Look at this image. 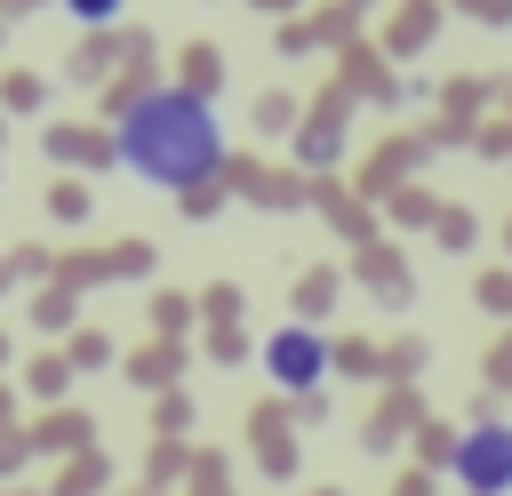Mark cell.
I'll use <instances>...</instances> for the list:
<instances>
[{
  "mask_svg": "<svg viewBox=\"0 0 512 496\" xmlns=\"http://www.w3.org/2000/svg\"><path fill=\"white\" fill-rule=\"evenodd\" d=\"M120 160L160 192H200L224 168V128L192 88H152L120 120Z\"/></svg>",
  "mask_w": 512,
  "mask_h": 496,
  "instance_id": "1",
  "label": "cell"
},
{
  "mask_svg": "<svg viewBox=\"0 0 512 496\" xmlns=\"http://www.w3.org/2000/svg\"><path fill=\"white\" fill-rule=\"evenodd\" d=\"M448 472L472 496H512V424H464L448 448Z\"/></svg>",
  "mask_w": 512,
  "mask_h": 496,
  "instance_id": "2",
  "label": "cell"
},
{
  "mask_svg": "<svg viewBox=\"0 0 512 496\" xmlns=\"http://www.w3.org/2000/svg\"><path fill=\"white\" fill-rule=\"evenodd\" d=\"M264 376H272L280 392H312V384L328 376L320 328H272V336H264Z\"/></svg>",
  "mask_w": 512,
  "mask_h": 496,
  "instance_id": "3",
  "label": "cell"
},
{
  "mask_svg": "<svg viewBox=\"0 0 512 496\" xmlns=\"http://www.w3.org/2000/svg\"><path fill=\"white\" fill-rule=\"evenodd\" d=\"M64 8H72V16H80V24H104V16H112V8H120V0H64Z\"/></svg>",
  "mask_w": 512,
  "mask_h": 496,
  "instance_id": "4",
  "label": "cell"
}]
</instances>
